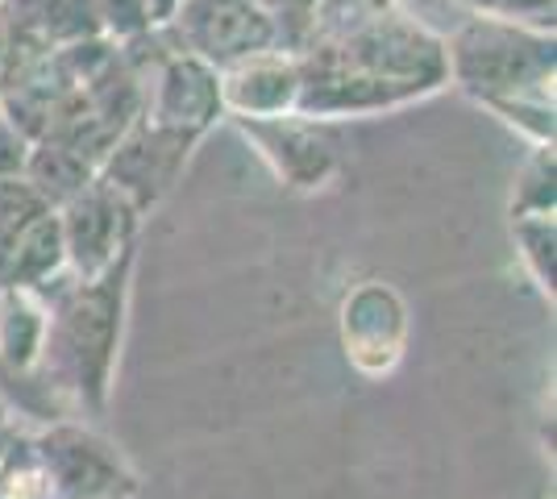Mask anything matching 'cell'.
Returning a JSON list of instances; mask_svg holds the SVG:
<instances>
[{"mask_svg":"<svg viewBox=\"0 0 557 499\" xmlns=\"http://www.w3.org/2000/svg\"><path fill=\"white\" fill-rule=\"evenodd\" d=\"M0 113H4V100H0Z\"/></svg>","mask_w":557,"mask_h":499,"instance_id":"7402d4cb","label":"cell"},{"mask_svg":"<svg viewBox=\"0 0 557 499\" xmlns=\"http://www.w3.org/2000/svg\"><path fill=\"white\" fill-rule=\"evenodd\" d=\"M96 175H100L96 163H88L79 150H71L59 138H38L29 150V163H25V184L38 191L50 209H63L71 196H79L92 184Z\"/></svg>","mask_w":557,"mask_h":499,"instance_id":"7c38bea8","label":"cell"},{"mask_svg":"<svg viewBox=\"0 0 557 499\" xmlns=\"http://www.w3.org/2000/svg\"><path fill=\"white\" fill-rule=\"evenodd\" d=\"M408 312L392 287L362 284L342 304V346L362 375H387L404 358Z\"/></svg>","mask_w":557,"mask_h":499,"instance_id":"9c48e42d","label":"cell"},{"mask_svg":"<svg viewBox=\"0 0 557 499\" xmlns=\"http://www.w3.org/2000/svg\"><path fill=\"white\" fill-rule=\"evenodd\" d=\"M557 188H554V146H533L524 159L511 191V216H554Z\"/></svg>","mask_w":557,"mask_h":499,"instance_id":"5bb4252c","label":"cell"},{"mask_svg":"<svg viewBox=\"0 0 557 499\" xmlns=\"http://www.w3.org/2000/svg\"><path fill=\"white\" fill-rule=\"evenodd\" d=\"M146 4H150V22H154V29L171 22L175 9H180V0H146Z\"/></svg>","mask_w":557,"mask_h":499,"instance_id":"ffe728a7","label":"cell"},{"mask_svg":"<svg viewBox=\"0 0 557 499\" xmlns=\"http://www.w3.org/2000/svg\"><path fill=\"white\" fill-rule=\"evenodd\" d=\"M54 499H138L134 462L88 421H47L29 433Z\"/></svg>","mask_w":557,"mask_h":499,"instance_id":"3957f363","label":"cell"},{"mask_svg":"<svg viewBox=\"0 0 557 499\" xmlns=\"http://www.w3.org/2000/svg\"><path fill=\"white\" fill-rule=\"evenodd\" d=\"M221 117H225L221 72L171 38V47L154 54L150 75H146V117L141 121L200 142Z\"/></svg>","mask_w":557,"mask_h":499,"instance_id":"5b68a950","label":"cell"},{"mask_svg":"<svg viewBox=\"0 0 557 499\" xmlns=\"http://www.w3.org/2000/svg\"><path fill=\"white\" fill-rule=\"evenodd\" d=\"M221 100L225 117L262 121L296 113L300 100V63L287 50H267L255 59H242L221 72Z\"/></svg>","mask_w":557,"mask_h":499,"instance_id":"30bf717a","label":"cell"},{"mask_svg":"<svg viewBox=\"0 0 557 499\" xmlns=\"http://www.w3.org/2000/svg\"><path fill=\"white\" fill-rule=\"evenodd\" d=\"M242 138L262 154V163L275 171L292 191L325 188L337 171V150L321 129V121H308L300 113L262 121H233Z\"/></svg>","mask_w":557,"mask_h":499,"instance_id":"ba28073f","label":"cell"},{"mask_svg":"<svg viewBox=\"0 0 557 499\" xmlns=\"http://www.w3.org/2000/svg\"><path fill=\"white\" fill-rule=\"evenodd\" d=\"M191 146H196V138H184V134L159 129L150 121H138L134 129H125L116 138V146L109 150L104 166H100V179L113 184L146 216L166 191L175 188Z\"/></svg>","mask_w":557,"mask_h":499,"instance_id":"52a82bcc","label":"cell"},{"mask_svg":"<svg viewBox=\"0 0 557 499\" xmlns=\"http://www.w3.org/2000/svg\"><path fill=\"white\" fill-rule=\"evenodd\" d=\"M138 499H141V496H138Z\"/></svg>","mask_w":557,"mask_h":499,"instance_id":"603a6c76","label":"cell"},{"mask_svg":"<svg viewBox=\"0 0 557 499\" xmlns=\"http://www.w3.org/2000/svg\"><path fill=\"white\" fill-rule=\"evenodd\" d=\"M134 262H138V250L125 254L96 279L63 275L50 291H42L50 325L38 375H47L54 391L67 396L71 404L84 412V421L104 416V408H109Z\"/></svg>","mask_w":557,"mask_h":499,"instance_id":"6da1fadb","label":"cell"},{"mask_svg":"<svg viewBox=\"0 0 557 499\" xmlns=\"http://www.w3.org/2000/svg\"><path fill=\"white\" fill-rule=\"evenodd\" d=\"M442 47L449 84H458L479 104L554 96V29L466 13L449 34H442Z\"/></svg>","mask_w":557,"mask_h":499,"instance_id":"7a4b0ae2","label":"cell"},{"mask_svg":"<svg viewBox=\"0 0 557 499\" xmlns=\"http://www.w3.org/2000/svg\"><path fill=\"white\" fill-rule=\"evenodd\" d=\"M54 216H59L71 279H96L138 250L141 213L100 175L79 196H71L63 209H54Z\"/></svg>","mask_w":557,"mask_h":499,"instance_id":"277c9868","label":"cell"},{"mask_svg":"<svg viewBox=\"0 0 557 499\" xmlns=\"http://www.w3.org/2000/svg\"><path fill=\"white\" fill-rule=\"evenodd\" d=\"M0 499H54L47 471H42L38 453L29 446V433H22V428L0 458Z\"/></svg>","mask_w":557,"mask_h":499,"instance_id":"9a60e30c","label":"cell"},{"mask_svg":"<svg viewBox=\"0 0 557 499\" xmlns=\"http://www.w3.org/2000/svg\"><path fill=\"white\" fill-rule=\"evenodd\" d=\"M163 29L184 50L212 63L216 72L278 50L275 22L258 0H180L175 17Z\"/></svg>","mask_w":557,"mask_h":499,"instance_id":"8992f818","label":"cell"},{"mask_svg":"<svg viewBox=\"0 0 557 499\" xmlns=\"http://www.w3.org/2000/svg\"><path fill=\"white\" fill-rule=\"evenodd\" d=\"M267 9V17L275 22L278 34V50L287 54H300L308 47V34H312V22L321 13L325 0H258Z\"/></svg>","mask_w":557,"mask_h":499,"instance_id":"2e32d148","label":"cell"},{"mask_svg":"<svg viewBox=\"0 0 557 499\" xmlns=\"http://www.w3.org/2000/svg\"><path fill=\"white\" fill-rule=\"evenodd\" d=\"M34 142L25 138L13 121L0 113V179H22Z\"/></svg>","mask_w":557,"mask_h":499,"instance_id":"d6986e66","label":"cell"},{"mask_svg":"<svg viewBox=\"0 0 557 499\" xmlns=\"http://www.w3.org/2000/svg\"><path fill=\"white\" fill-rule=\"evenodd\" d=\"M50 312L38 291H0V379H34L42 371Z\"/></svg>","mask_w":557,"mask_h":499,"instance_id":"8fae6325","label":"cell"},{"mask_svg":"<svg viewBox=\"0 0 557 499\" xmlns=\"http://www.w3.org/2000/svg\"><path fill=\"white\" fill-rule=\"evenodd\" d=\"M516 254L549 300H554V259H557V221L554 216H511Z\"/></svg>","mask_w":557,"mask_h":499,"instance_id":"4fadbf2b","label":"cell"},{"mask_svg":"<svg viewBox=\"0 0 557 499\" xmlns=\"http://www.w3.org/2000/svg\"><path fill=\"white\" fill-rule=\"evenodd\" d=\"M458 4H462L466 13H479V17L554 29V0H458Z\"/></svg>","mask_w":557,"mask_h":499,"instance_id":"ac0fdd59","label":"cell"},{"mask_svg":"<svg viewBox=\"0 0 557 499\" xmlns=\"http://www.w3.org/2000/svg\"><path fill=\"white\" fill-rule=\"evenodd\" d=\"M13 437H17V425L9 421V408H0V458H4L9 446H13Z\"/></svg>","mask_w":557,"mask_h":499,"instance_id":"44dd1931","label":"cell"},{"mask_svg":"<svg viewBox=\"0 0 557 499\" xmlns=\"http://www.w3.org/2000/svg\"><path fill=\"white\" fill-rule=\"evenodd\" d=\"M96 17H100V34L116 47H125V42L154 29L146 0H96Z\"/></svg>","mask_w":557,"mask_h":499,"instance_id":"e0dca14e","label":"cell"}]
</instances>
